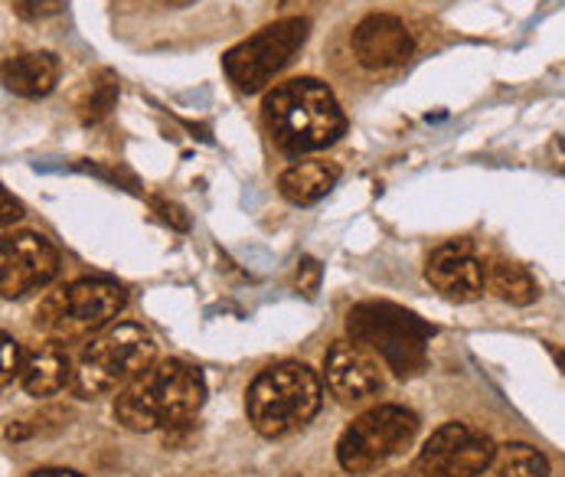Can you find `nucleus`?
Returning <instances> with one entry per match:
<instances>
[{
	"mask_svg": "<svg viewBox=\"0 0 565 477\" xmlns=\"http://www.w3.org/2000/svg\"><path fill=\"white\" fill-rule=\"evenodd\" d=\"M203 399L206 383L196 367L183 360H161L115 396V418L128 432L177 428L200 412Z\"/></svg>",
	"mask_w": 565,
	"mask_h": 477,
	"instance_id": "nucleus-1",
	"label": "nucleus"
},
{
	"mask_svg": "<svg viewBox=\"0 0 565 477\" xmlns=\"http://www.w3.org/2000/svg\"><path fill=\"white\" fill-rule=\"evenodd\" d=\"M262 108H265V121L271 128V138L288 155L323 151L347 128V118L340 112L337 95L321 80H311V76L275 85L265 95Z\"/></svg>",
	"mask_w": 565,
	"mask_h": 477,
	"instance_id": "nucleus-2",
	"label": "nucleus"
},
{
	"mask_svg": "<svg viewBox=\"0 0 565 477\" xmlns=\"http://www.w3.org/2000/svg\"><path fill=\"white\" fill-rule=\"evenodd\" d=\"M323 402V386L318 373L308 363H275L265 367L248 393H245V412L252 428L262 438H288L301 432L318 412Z\"/></svg>",
	"mask_w": 565,
	"mask_h": 477,
	"instance_id": "nucleus-3",
	"label": "nucleus"
},
{
	"mask_svg": "<svg viewBox=\"0 0 565 477\" xmlns=\"http://www.w3.org/2000/svg\"><path fill=\"white\" fill-rule=\"evenodd\" d=\"M158 357L151 333L141 324H111L88 340L76 363L73 396L105 399L128 390Z\"/></svg>",
	"mask_w": 565,
	"mask_h": 477,
	"instance_id": "nucleus-4",
	"label": "nucleus"
},
{
	"mask_svg": "<svg viewBox=\"0 0 565 477\" xmlns=\"http://www.w3.org/2000/svg\"><path fill=\"white\" fill-rule=\"evenodd\" d=\"M347 333L405 380L425 370L435 327L393 301H363L350 308Z\"/></svg>",
	"mask_w": 565,
	"mask_h": 477,
	"instance_id": "nucleus-5",
	"label": "nucleus"
},
{
	"mask_svg": "<svg viewBox=\"0 0 565 477\" xmlns=\"http://www.w3.org/2000/svg\"><path fill=\"white\" fill-rule=\"evenodd\" d=\"M125 288L108 282V278H79L73 285H63L56 292H50L33 324L43 337L60 340V343H73L102 333L105 327H111V320L125 311Z\"/></svg>",
	"mask_w": 565,
	"mask_h": 477,
	"instance_id": "nucleus-6",
	"label": "nucleus"
},
{
	"mask_svg": "<svg viewBox=\"0 0 565 477\" xmlns=\"http://www.w3.org/2000/svg\"><path fill=\"white\" fill-rule=\"evenodd\" d=\"M418 415L405 405H373L337 438V462L347 475H370L403 455L418 435Z\"/></svg>",
	"mask_w": 565,
	"mask_h": 477,
	"instance_id": "nucleus-7",
	"label": "nucleus"
},
{
	"mask_svg": "<svg viewBox=\"0 0 565 477\" xmlns=\"http://www.w3.org/2000/svg\"><path fill=\"white\" fill-rule=\"evenodd\" d=\"M308 33H311L308 17L275 20V23L262 26L258 33H252L248 40L236 43L233 50H226L223 70L239 92H248V95L262 92L298 56V50L308 43Z\"/></svg>",
	"mask_w": 565,
	"mask_h": 477,
	"instance_id": "nucleus-8",
	"label": "nucleus"
},
{
	"mask_svg": "<svg viewBox=\"0 0 565 477\" xmlns=\"http://www.w3.org/2000/svg\"><path fill=\"white\" fill-rule=\"evenodd\" d=\"M497 445L465 422H445L418 448L412 471L418 477H484L493 468Z\"/></svg>",
	"mask_w": 565,
	"mask_h": 477,
	"instance_id": "nucleus-9",
	"label": "nucleus"
},
{
	"mask_svg": "<svg viewBox=\"0 0 565 477\" xmlns=\"http://www.w3.org/2000/svg\"><path fill=\"white\" fill-rule=\"evenodd\" d=\"M60 252L40 233H3L0 242V295L7 301L46 288L60 275Z\"/></svg>",
	"mask_w": 565,
	"mask_h": 477,
	"instance_id": "nucleus-10",
	"label": "nucleus"
},
{
	"mask_svg": "<svg viewBox=\"0 0 565 477\" xmlns=\"http://www.w3.org/2000/svg\"><path fill=\"white\" fill-rule=\"evenodd\" d=\"M323 380L340 405H360L386 386L380 360L353 340H333L323 353Z\"/></svg>",
	"mask_w": 565,
	"mask_h": 477,
	"instance_id": "nucleus-11",
	"label": "nucleus"
},
{
	"mask_svg": "<svg viewBox=\"0 0 565 477\" xmlns=\"http://www.w3.org/2000/svg\"><path fill=\"white\" fill-rule=\"evenodd\" d=\"M353 56L370 73H393L405 66L415 53V40L399 17L393 13H370L353 26L350 36Z\"/></svg>",
	"mask_w": 565,
	"mask_h": 477,
	"instance_id": "nucleus-12",
	"label": "nucleus"
},
{
	"mask_svg": "<svg viewBox=\"0 0 565 477\" xmlns=\"http://www.w3.org/2000/svg\"><path fill=\"white\" fill-rule=\"evenodd\" d=\"M425 282L448 301H478L487 288L484 262L475 255L471 242H445L428 255Z\"/></svg>",
	"mask_w": 565,
	"mask_h": 477,
	"instance_id": "nucleus-13",
	"label": "nucleus"
},
{
	"mask_svg": "<svg viewBox=\"0 0 565 477\" xmlns=\"http://www.w3.org/2000/svg\"><path fill=\"white\" fill-rule=\"evenodd\" d=\"M73 377H76V367L70 360V347L46 337L43 343H36L26 353L20 386H23L26 396L50 399L56 396V393H63L66 386H73Z\"/></svg>",
	"mask_w": 565,
	"mask_h": 477,
	"instance_id": "nucleus-14",
	"label": "nucleus"
},
{
	"mask_svg": "<svg viewBox=\"0 0 565 477\" xmlns=\"http://www.w3.org/2000/svg\"><path fill=\"white\" fill-rule=\"evenodd\" d=\"M340 180V167L330 160H298L281 170L278 177V193L295 203V206H311L323 200Z\"/></svg>",
	"mask_w": 565,
	"mask_h": 477,
	"instance_id": "nucleus-15",
	"label": "nucleus"
},
{
	"mask_svg": "<svg viewBox=\"0 0 565 477\" xmlns=\"http://www.w3.org/2000/svg\"><path fill=\"white\" fill-rule=\"evenodd\" d=\"M60 82V60L53 53H17L3 63V85L20 98H43Z\"/></svg>",
	"mask_w": 565,
	"mask_h": 477,
	"instance_id": "nucleus-16",
	"label": "nucleus"
},
{
	"mask_svg": "<svg viewBox=\"0 0 565 477\" xmlns=\"http://www.w3.org/2000/svg\"><path fill=\"white\" fill-rule=\"evenodd\" d=\"M487 292L507 305H516V308H526L540 298L536 278L523 265L507 262V258H497L487 265Z\"/></svg>",
	"mask_w": 565,
	"mask_h": 477,
	"instance_id": "nucleus-17",
	"label": "nucleus"
},
{
	"mask_svg": "<svg viewBox=\"0 0 565 477\" xmlns=\"http://www.w3.org/2000/svg\"><path fill=\"white\" fill-rule=\"evenodd\" d=\"M497 477H550V458L526 442H503L493 455Z\"/></svg>",
	"mask_w": 565,
	"mask_h": 477,
	"instance_id": "nucleus-18",
	"label": "nucleus"
},
{
	"mask_svg": "<svg viewBox=\"0 0 565 477\" xmlns=\"http://www.w3.org/2000/svg\"><path fill=\"white\" fill-rule=\"evenodd\" d=\"M70 425V409H60V405H46L26 418H17L7 425V442H26V438H36V435H56Z\"/></svg>",
	"mask_w": 565,
	"mask_h": 477,
	"instance_id": "nucleus-19",
	"label": "nucleus"
},
{
	"mask_svg": "<svg viewBox=\"0 0 565 477\" xmlns=\"http://www.w3.org/2000/svg\"><path fill=\"white\" fill-rule=\"evenodd\" d=\"M115 102H118V82L105 73L102 80L92 82L88 98L82 102V108H79L82 125H95V121H102V118L115 108Z\"/></svg>",
	"mask_w": 565,
	"mask_h": 477,
	"instance_id": "nucleus-20",
	"label": "nucleus"
},
{
	"mask_svg": "<svg viewBox=\"0 0 565 477\" xmlns=\"http://www.w3.org/2000/svg\"><path fill=\"white\" fill-rule=\"evenodd\" d=\"M0 350H3V370H0V386L3 390H10L20 377H23V363H26V353H23V347L10 337V333H3L0 337Z\"/></svg>",
	"mask_w": 565,
	"mask_h": 477,
	"instance_id": "nucleus-21",
	"label": "nucleus"
},
{
	"mask_svg": "<svg viewBox=\"0 0 565 477\" xmlns=\"http://www.w3.org/2000/svg\"><path fill=\"white\" fill-rule=\"evenodd\" d=\"M10 3L20 20H46L66 7V0H10Z\"/></svg>",
	"mask_w": 565,
	"mask_h": 477,
	"instance_id": "nucleus-22",
	"label": "nucleus"
},
{
	"mask_svg": "<svg viewBox=\"0 0 565 477\" xmlns=\"http://www.w3.org/2000/svg\"><path fill=\"white\" fill-rule=\"evenodd\" d=\"M295 285H298V292H301L305 298H315L318 288H321V262L305 255V258L298 262V278H295Z\"/></svg>",
	"mask_w": 565,
	"mask_h": 477,
	"instance_id": "nucleus-23",
	"label": "nucleus"
},
{
	"mask_svg": "<svg viewBox=\"0 0 565 477\" xmlns=\"http://www.w3.org/2000/svg\"><path fill=\"white\" fill-rule=\"evenodd\" d=\"M154 203V210L161 213L163 223H170L173 230H190V220H186V213L177 206V203H167V200H151Z\"/></svg>",
	"mask_w": 565,
	"mask_h": 477,
	"instance_id": "nucleus-24",
	"label": "nucleus"
},
{
	"mask_svg": "<svg viewBox=\"0 0 565 477\" xmlns=\"http://www.w3.org/2000/svg\"><path fill=\"white\" fill-rule=\"evenodd\" d=\"M0 200H3V213H0V223H3L7 230H10V223H17V220L23 216V203H20V200H13V197H10V190H3V193H0Z\"/></svg>",
	"mask_w": 565,
	"mask_h": 477,
	"instance_id": "nucleus-25",
	"label": "nucleus"
},
{
	"mask_svg": "<svg viewBox=\"0 0 565 477\" xmlns=\"http://www.w3.org/2000/svg\"><path fill=\"white\" fill-rule=\"evenodd\" d=\"M30 477H82L79 471H70V468H40V471H33Z\"/></svg>",
	"mask_w": 565,
	"mask_h": 477,
	"instance_id": "nucleus-26",
	"label": "nucleus"
},
{
	"mask_svg": "<svg viewBox=\"0 0 565 477\" xmlns=\"http://www.w3.org/2000/svg\"><path fill=\"white\" fill-rule=\"evenodd\" d=\"M546 350H550V357L556 360V367H559V370L565 373V350H563V347H556V343H546Z\"/></svg>",
	"mask_w": 565,
	"mask_h": 477,
	"instance_id": "nucleus-27",
	"label": "nucleus"
}]
</instances>
